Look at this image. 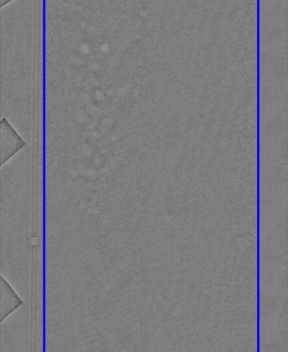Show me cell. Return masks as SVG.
Instances as JSON below:
<instances>
[{
	"label": "cell",
	"mask_w": 288,
	"mask_h": 352,
	"mask_svg": "<svg viewBox=\"0 0 288 352\" xmlns=\"http://www.w3.org/2000/svg\"><path fill=\"white\" fill-rule=\"evenodd\" d=\"M10 126H7V129H4L2 126V132L1 135V149L7 146L6 150L1 153V156L7 152L6 157H10L17 150L23 146V141L19 135L12 129H9Z\"/></svg>",
	"instance_id": "1"
}]
</instances>
